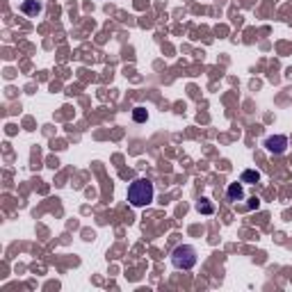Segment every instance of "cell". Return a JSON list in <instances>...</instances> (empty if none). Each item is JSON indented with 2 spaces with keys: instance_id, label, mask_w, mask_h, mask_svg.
I'll use <instances>...</instances> for the list:
<instances>
[{
  "instance_id": "obj_1",
  "label": "cell",
  "mask_w": 292,
  "mask_h": 292,
  "mask_svg": "<svg viewBox=\"0 0 292 292\" xmlns=\"http://www.w3.org/2000/svg\"><path fill=\"white\" fill-rule=\"evenodd\" d=\"M153 196H155V189H153V183H151L149 178H139L128 188V201H130V206H135V208L149 206V203L153 201Z\"/></svg>"
},
{
  "instance_id": "obj_2",
  "label": "cell",
  "mask_w": 292,
  "mask_h": 292,
  "mask_svg": "<svg viewBox=\"0 0 292 292\" xmlns=\"http://www.w3.org/2000/svg\"><path fill=\"white\" fill-rule=\"evenodd\" d=\"M172 262L176 270H192L196 265V249L189 247V244H180V247L173 249Z\"/></svg>"
},
{
  "instance_id": "obj_3",
  "label": "cell",
  "mask_w": 292,
  "mask_h": 292,
  "mask_svg": "<svg viewBox=\"0 0 292 292\" xmlns=\"http://www.w3.org/2000/svg\"><path fill=\"white\" fill-rule=\"evenodd\" d=\"M265 146L272 151V153H283L285 149H288V137H283V135H276V137H270L267 142H265Z\"/></svg>"
},
{
  "instance_id": "obj_4",
  "label": "cell",
  "mask_w": 292,
  "mask_h": 292,
  "mask_svg": "<svg viewBox=\"0 0 292 292\" xmlns=\"http://www.w3.org/2000/svg\"><path fill=\"white\" fill-rule=\"evenodd\" d=\"M41 9H44V5H41L39 0H25V2L21 5V12H23V14H28V16L41 14Z\"/></svg>"
},
{
  "instance_id": "obj_5",
  "label": "cell",
  "mask_w": 292,
  "mask_h": 292,
  "mask_svg": "<svg viewBox=\"0 0 292 292\" xmlns=\"http://www.w3.org/2000/svg\"><path fill=\"white\" fill-rule=\"evenodd\" d=\"M228 199H231V201H242V199H244L242 180L240 183H231V185H228Z\"/></svg>"
},
{
  "instance_id": "obj_6",
  "label": "cell",
  "mask_w": 292,
  "mask_h": 292,
  "mask_svg": "<svg viewBox=\"0 0 292 292\" xmlns=\"http://www.w3.org/2000/svg\"><path fill=\"white\" fill-rule=\"evenodd\" d=\"M242 183H258L260 180V173L258 172H254V169H247V172L242 173Z\"/></svg>"
},
{
  "instance_id": "obj_7",
  "label": "cell",
  "mask_w": 292,
  "mask_h": 292,
  "mask_svg": "<svg viewBox=\"0 0 292 292\" xmlns=\"http://www.w3.org/2000/svg\"><path fill=\"white\" fill-rule=\"evenodd\" d=\"M133 119H135L137 123L146 121V110H144V107H135V112H133Z\"/></svg>"
},
{
  "instance_id": "obj_8",
  "label": "cell",
  "mask_w": 292,
  "mask_h": 292,
  "mask_svg": "<svg viewBox=\"0 0 292 292\" xmlns=\"http://www.w3.org/2000/svg\"><path fill=\"white\" fill-rule=\"evenodd\" d=\"M199 210H201V212H212V206L203 199V203H199Z\"/></svg>"
}]
</instances>
